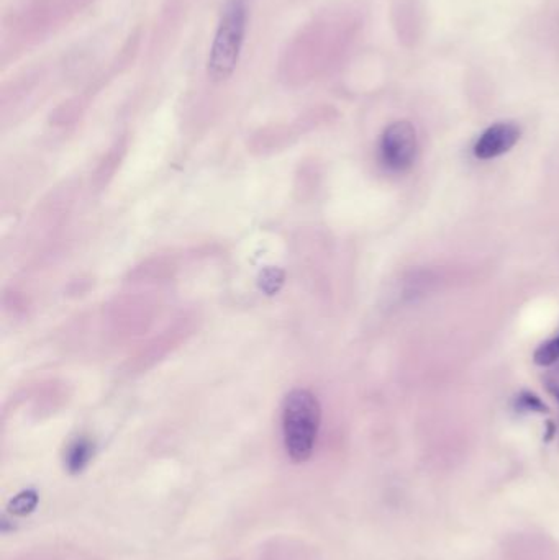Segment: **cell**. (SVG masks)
Here are the masks:
<instances>
[{
  "instance_id": "9c48e42d",
  "label": "cell",
  "mask_w": 559,
  "mask_h": 560,
  "mask_svg": "<svg viewBox=\"0 0 559 560\" xmlns=\"http://www.w3.org/2000/svg\"><path fill=\"white\" fill-rule=\"evenodd\" d=\"M546 390L553 395L559 402V366L546 372L545 375Z\"/></svg>"
},
{
  "instance_id": "ba28073f",
  "label": "cell",
  "mask_w": 559,
  "mask_h": 560,
  "mask_svg": "<svg viewBox=\"0 0 559 560\" xmlns=\"http://www.w3.org/2000/svg\"><path fill=\"white\" fill-rule=\"evenodd\" d=\"M515 405L520 411H535V413H548L546 403L541 400L538 395L532 392L519 393V397L515 398Z\"/></svg>"
},
{
  "instance_id": "277c9868",
  "label": "cell",
  "mask_w": 559,
  "mask_h": 560,
  "mask_svg": "<svg viewBox=\"0 0 559 560\" xmlns=\"http://www.w3.org/2000/svg\"><path fill=\"white\" fill-rule=\"evenodd\" d=\"M522 130L512 122H500L487 128L474 145V156L481 161L496 159L509 153L519 143Z\"/></svg>"
},
{
  "instance_id": "52a82bcc",
  "label": "cell",
  "mask_w": 559,
  "mask_h": 560,
  "mask_svg": "<svg viewBox=\"0 0 559 560\" xmlns=\"http://www.w3.org/2000/svg\"><path fill=\"white\" fill-rule=\"evenodd\" d=\"M559 361V335L555 338L546 341V343L540 344L537 351L533 353V362L537 366L541 367H551L555 366L556 362Z\"/></svg>"
},
{
  "instance_id": "6da1fadb",
  "label": "cell",
  "mask_w": 559,
  "mask_h": 560,
  "mask_svg": "<svg viewBox=\"0 0 559 560\" xmlns=\"http://www.w3.org/2000/svg\"><path fill=\"white\" fill-rule=\"evenodd\" d=\"M282 439L287 456L302 464L314 454L322 423L319 398L309 390L296 389L287 393L282 402Z\"/></svg>"
},
{
  "instance_id": "8992f818",
  "label": "cell",
  "mask_w": 559,
  "mask_h": 560,
  "mask_svg": "<svg viewBox=\"0 0 559 560\" xmlns=\"http://www.w3.org/2000/svg\"><path fill=\"white\" fill-rule=\"evenodd\" d=\"M38 500H40V497H38L37 490H33V488L23 490V492H20L19 495H15V497L10 500V515H30V513L37 508Z\"/></svg>"
},
{
  "instance_id": "7a4b0ae2",
  "label": "cell",
  "mask_w": 559,
  "mask_h": 560,
  "mask_svg": "<svg viewBox=\"0 0 559 560\" xmlns=\"http://www.w3.org/2000/svg\"><path fill=\"white\" fill-rule=\"evenodd\" d=\"M248 0H228L210 50L209 76L212 81H225L237 69L241 46L245 41Z\"/></svg>"
},
{
  "instance_id": "3957f363",
  "label": "cell",
  "mask_w": 559,
  "mask_h": 560,
  "mask_svg": "<svg viewBox=\"0 0 559 560\" xmlns=\"http://www.w3.org/2000/svg\"><path fill=\"white\" fill-rule=\"evenodd\" d=\"M419 151L417 131L410 122H396L384 130L379 143L381 161L387 169L404 172L412 168Z\"/></svg>"
},
{
  "instance_id": "5b68a950",
  "label": "cell",
  "mask_w": 559,
  "mask_h": 560,
  "mask_svg": "<svg viewBox=\"0 0 559 560\" xmlns=\"http://www.w3.org/2000/svg\"><path fill=\"white\" fill-rule=\"evenodd\" d=\"M94 456V443L91 439L78 438L69 444L66 456H64V466L69 474H79L89 466Z\"/></svg>"
}]
</instances>
